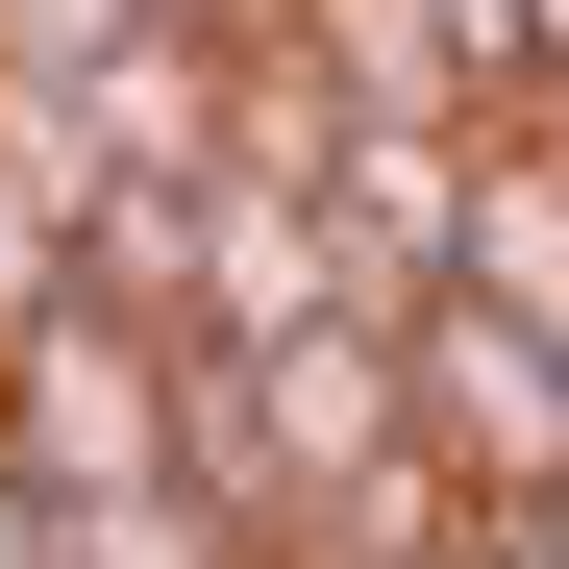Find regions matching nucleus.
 Here are the masks:
<instances>
[{"instance_id": "obj_1", "label": "nucleus", "mask_w": 569, "mask_h": 569, "mask_svg": "<svg viewBox=\"0 0 569 569\" xmlns=\"http://www.w3.org/2000/svg\"><path fill=\"white\" fill-rule=\"evenodd\" d=\"M0 470H26V496H149V470H173V322L26 298V322H0Z\"/></svg>"}, {"instance_id": "obj_5", "label": "nucleus", "mask_w": 569, "mask_h": 569, "mask_svg": "<svg viewBox=\"0 0 569 569\" xmlns=\"http://www.w3.org/2000/svg\"><path fill=\"white\" fill-rule=\"evenodd\" d=\"M124 26H173V0H0V50H124Z\"/></svg>"}, {"instance_id": "obj_4", "label": "nucleus", "mask_w": 569, "mask_h": 569, "mask_svg": "<svg viewBox=\"0 0 569 569\" xmlns=\"http://www.w3.org/2000/svg\"><path fill=\"white\" fill-rule=\"evenodd\" d=\"M199 173H272V199H322V173H347V74L298 50V26H272V50H223V149Z\"/></svg>"}, {"instance_id": "obj_6", "label": "nucleus", "mask_w": 569, "mask_h": 569, "mask_svg": "<svg viewBox=\"0 0 569 569\" xmlns=\"http://www.w3.org/2000/svg\"><path fill=\"white\" fill-rule=\"evenodd\" d=\"M520 100H569V0H520Z\"/></svg>"}, {"instance_id": "obj_7", "label": "nucleus", "mask_w": 569, "mask_h": 569, "mask_svg": "<svg viewBox=\"0 0 569 569\" xmlns=\"http://www.w3.org/2000/svg\"><path fill=\"white\" fill-rule=\"evenodd\" d=\"M496 520H520V569H569V470H545V496H496Z\"/></svg>"}, {"instance_id": "obj_3", "label": "nucleus", "mask_w": 569, "mask_h": 569, "mask_svg": "<svg viewBox=\"0 0 569 569\" xmlns=\"http://www.w3.org/2000/svg\"><path fill=\"white\" fill-rule=\"evenodd\" d=\"M371 272H347V223L322 199H272V173H199V298H173V347H298V322H347Z\"/></svg>"}, {"instance_id": "obj_2", "label": "nucleus", "mask_w": 569, "mask_h": 569, "mask_svg": "<svg viewBox=\"0 0 569 569\" xmlns=\"http://www.w3.org/2000/svg\"><path fill=\"white\" fill-rule=\"evenodd\" d=\"M397 371H421V446L470 470V496H545L569 470V322H520V298H397Z\"/></svg>"}]
</instances>
